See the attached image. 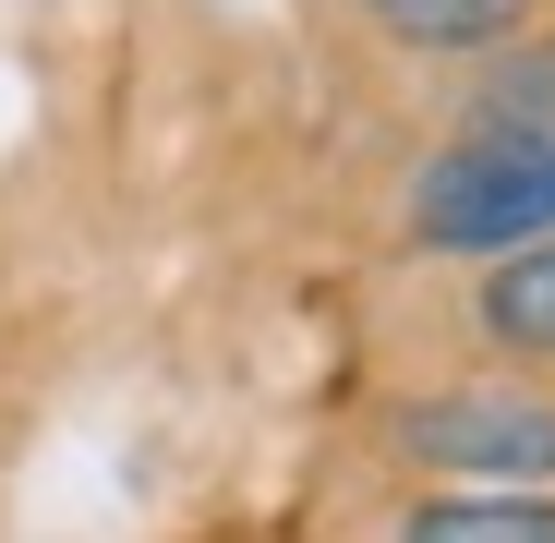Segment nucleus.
I'll return each instance as SVG.
<instances>
[{
	"instance_id": "obj_5",
	"label": "nucleus",
	"mask_w": 555,
	"mask_h": 543,
	"mask_svg": "<svg viewBox=\"0 0 555 543\" xmlns=\"http://www.w3.org/2000/svg\"><path fill=\"white\" fill-rule=\"evenodd\" d=\"M483 326L507 350H555V242L543 254H507L495 279H483Z\"/></svg>"
},
{
	"instance_id": "obj_4",
	"label": "nucleus",
	"mask_w": 555,
	"mask_h": 543,
	"mask_svg": "<svg viewBox=\"0 0 555 543\" xmlns=\"http://www.w3.org/2000/svg\"><path fill=\"white\" fill-rule=\"evenodd\" d=\"M399 543H555V507L543 495H447V507H411Z\"/></svg>"
},
{
	"instance_id": "obj_1",
	"label": "nucleus",
	"mask_w": 555,
	"mask_h": 543,
	"mask_svg": "<svg viewBox=\"0 0 555 543\" xmlns=\"http://www.w3.org/2000/svg\"><path fill=\"white\" fill-rule=\"evenodd\" d=\"M411 230L435 254H483V242H531L555 230V133H483L423 169L411 194Z\"/></svg>"
},
{
	"instance_id": "obj_3",
	"label": "nucleus",
	"mask_w": 555,
	"mask_h": 543,
	"mask_svg": "<svg viewBox=\"0 0 555 543\" xmlns=\"http://www.w3.org/2000/svg\"><path fill=\"white\" fill-rule=\"evenodd\" d=\"M362 13H375L399 49H495L531 0H362Z\"/></svg>"
},
{
	"instance_id": "obj_2",
	"label": "nucleus",
	"mask_w": 555,
	"mask_h": 543,
	"mask_svg": "<svg viewBox=\"0 0 555 543\" xmlns=\"http://www.w3.org/2000/svg\"><path fill=\"white\" fill-rule=\"evenodd\" d=\"M399 447L423 471H483V483H543L555 471V399H519V387H459V399H423L399 423Z\"/></svg>"
}]
</instances>
